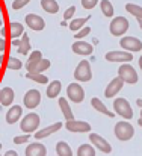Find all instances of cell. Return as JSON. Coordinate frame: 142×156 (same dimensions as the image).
<instances>
[{
  "mask_svg": "<svg viewBox=\"0 0 142 156\" xmlns=\"http://www.w3.org/2000/svg\"><path fill=\"white\" fill-rule=\"evenodd\" d=\"M113 109H115V112H116L118 115H121V117L126 118V120L133 118V109H132V106H130V103H129L126 99H123V97L115 99Z\"/></svg>",
  "mask_w": 142,
  "mask_h": 156,
  "instance_id": "8992f818",
  "label": "cell"
},
{
  "mask_svg": "<svg viewBox=\"0 0 142 156\" xmlns=\"http://www.w3.org/2000/svg\"><path fill=\"white\" fill-rule=\"evenodd\" d=\"M0 12H2V6H0Z\"/></svg>",
  "mask_w": 142,
  "mask_h": 156,
  "instance_id": "816d5d0a",
  "label": "cell"
},
{
  "mask_svg": "<svg viewBox=\"0 0 142 156\" xmlns=\"http://www.w3.org/2000/svg\"><path fill=\"white\" fill-rule=\"evenodd\" d=\"M65 127H67V130L74 132V133H85V132L91 130V124L89 123L80 121V120H74V118L73 120H67Z\"/></svg>",
  "mask_w": 142,
  "mask_h": 156,
  "instance_id": "9c48e42d",
  "label": "cell"
},
{
  "mask_svg": "<svg viewBox=\"0 0 142 156\" xmlns=\"http://www.w3.org/2000/svg\"><path fill=\"white\" fill-rule=\"evenodd\" d=\"M136 105H138V106H141V108H142V99H138V100H136Z\"/></svg>",
  "mask_w": 142,
  "mask_h": 156,
  "instance_id": "7bdbcfd3",
  "label": "cell"
},
{
  "mask_svg": "<svg viewBox=\"0 0 142 156\" xmlns=\"http://www.w3.org/2000/svg\"><path fill=\"white\" fill-rule=\"evenodd\" d=\"M91 18V15H88V17H83V18H71V21H70V29L74 32V30H79V29H82L85 24H86V21Z\"/></svg>",
  "mask_w": 142,
  "mask_h": 156,
  "instance_id": "f1b7e54d",
  "label": "cell"
},
{
  "mask_svg": "<svg viewBox=\"0 0 142 156\" xmlns=\"http://www.w3.org/2000/svg\"><path fill=\"white\" fill-rule=\"evenodd\" d=\"M97 3H98V0H82V6L85 9H92L97 6Z\"/></svg>",
  "mask_w": 142,
  "mask_h": 156,
  "instance_id": "74e56055",
  "label": "cell"
},
{
  "mask_svg": "<svg viewBox=\"0 0 142 156\" xmlns=\"http://www.w3.org/2000/svg\"><path fill=\"white\" fill-rule=\"evenodd\" d=\"M57 103H59V108H61V111H62V115H64L67 120H73V118H74L73 111H71V106H70V103H68L67 99L61 97V99L57 100Z\"/></svg>",
  "mask_w": 142,
  "mask_h": 156,
  "instance_id": "7402d4cb",
  "label": "cell"
},
{
  "mask_svg": "<svg viewBox=\"0 0 142 156\" xmlns=\"http://www.w3.org/2000/svg\"><path fill=\"white\" fill-rule=\"evenodd\" d=\"M0 34H2V37H5V34H6V29H3V26H2V30H0Z\"/></svg>",
  "mask_w": 142,
  "mask_h": 156,
  "instance_id": "ee69618b",
  "label": "cell"
},
{
  "mask_svg": "<svg viewBox=\"0 0 142 156\" xmlns=\"http://www.w3.org/2000/svg\"><path fill=\"white\" fill-rule=\"evenodd\" d=\"M24 18H26V24H27L32 30H35V32H41V30L46 27L44 18L40 17L38 14H27Z\"/></svg>",
  "mask_w": 142,
  "mask_h": 156,
  "instance_id": "4fadbf2b",
  "label": "cell"
},
{
  "mask_svg": "<svg viewBox=\"0 0 142 156\" xmlns=\"http://www.w3.org/2000/svg\"><path fill=\"white\" fill-rule=\"evenodd\" d=\"M6 67L9 70H20L23 67V62L18 59V58H14V56H9L8 61H6Z\"/></svg>",
  "mask_w": 142,
  "mask_h": 156,
  "instance_id": "d6a6232c",
  "label": "cell"
},
{
  "mask_svg": "<svg viewBox=\"0 0 142 156\" xmlns=\"http://www.w3.org/2000/svg\"><path fill=\"white\" fill-rule=\"evenodd\" d=\"M141 118H142V111H141Z\"/></svg>",
  "mask_w": 142,
  "mask_h": 156,
  "instance_id": "f907efd6",
  "label": "cell"
},
{
  "mask_svg": "<svg viewBox=\"0 0 142 156\" xmlns=\"http://www.w3.org/2000/svg\"><path fill=\"white\" fill-rule=\"evenodd\" d=\"M30 52V41H29V35L27 34H23L21 35V40H20V44H18V53L20 55H29Z\"/></svg>",
  "mask_w": 142,
  "mask_h": 156,
  "instance_id": "603a6c76",
  "label": "cell"
},
{
  "mask_svg": "<svg viewBox=\"0 0 142 156\" xmlns=\"http://www.w3.org/2000/svg\"><path fill=\"white\" fill-rule=\"evenodd\" d=\"M126 11L132 15H135V18H142V6L136 3H127L126 5Z\"/></svg>",
  "mask_w": 142,
  "mask_h": 156,
  "instance_id": "4dcf8cb0",
  "label": "cell"
},
{
  "mask_svg": "<svg viewBox=\"0 0 142 156\" xmlns=\"http://www.w3.org/2000/svg\"><path fill=\"white\" fill-rule=\"evenodd\" d=\"M29 2H30V0H14V3H12V9L18 11V9L24 8V6H26Z\"/></svg>",
  "mask_w": 142,
  "mask_h": 156,
  "instance_id": "e575fe53",
  "label": "cell"
},
{
  "mask_svg": "<svg viewBox=\"0 0 142 156\" xmlns=\"http://www.w3.org/2000/svg\"><path fill=\"white\" fill-rule=\"evenodd\" d=\"M61 127H62V123H54V124H50V126L44 127V129L36 130V132H35V138H36V140H44V138H47V136H50V135H53L54 132H57Z\"/></svg>",
  "mask_w": 142,
  "mask_h": 156,
  "instance_id": "ac0fdd59",
  "label": "cell"
},
{
  "mask_svg": "<svg viewBox=\"0 0 142 156\" xmlns=\"http://www.w3.org/2000/svg\"><path fill=\"white\" fill-rule=\"evenodd\" d=\"M2 26H3V23H2V20H0V27H2Z\"/></svg>",
  "mask_w": 142,
  "mask_h": 156,
  "instance_id": "c3c4849f",
  "label": "cell"
},
{
  "mask_svg": "<svg viewBox=\"0 0 142 156\" xmlns=\"http://www.w3.org/2000/svg\"><path fill=\"white\" fill-rule=\"evenodd\" d=\"M26 77L32 79L33 82H38V83H48V77L44 76L43 73H27Z\"/></svg>",
  "mask_w": 142,
  "mask_h": 156,
  "instance_id": "1f68e13d",
  "label": "cell"
},
{
  "mask_svg": "<svg viewBox=\"0 0 142 156\" xmlns=\"http://www.w3.org/2000/svg\"><path fill=\"white\" fill-rule=\"evenodd\" d=\"M0 149H2V143H0Z\"/></svg>",
  "mask_w": 142,
  "mask_h": 156,
  "instance_id": "681fc988",
  "label": "cell"
},
{
  "mask_svg": "<svg viewBox=\"0 0 142 156\" xmlns=\"http://www.w3.org/2000/svg\"><path fill=\"white\" fill-rule=\"evenodd\" d=\"M40 123H41L40 115L35 114V112H30V114H27V115L21 120L20 129H21L24 133H32V132H35V130L40 127Z\"/></svg>",
  "mask_w": 142,
  "mask_h": 156,
  "instance_id": "3957f363",
  "label": "cell"
},
{
  "mask_svg": "<svg viewBox=\"0 0 142 156\" xmlns=\"http://www.w3.org/2000/svg\"><path fill=\"white\" fill-rule=\"evenodd\" d=\"M21 115H23V108L18 106V105H14L6 114V123L8 124H15L21 118Z\"/></svg>",
  "mask_w": 142,
  "mask_h": 156,
  "instance_id": "d6986e66",
  "label": "cell"
},
{
  "mask_svg": "<svg viewBox=\"0 0 142 156\" xmlns=\"http://www.w3.org/2000/svg\"><path fill=\"white\" fill-rule=\"evenodd\" d=\"M89 140H91L92 146H94L98 152H103V153H110V152H112L110 143H107V141H106L103 136H100L98 133H91V135H89Z\"/></svg>",
  "mask_w": 142,
  "mask_h": 156,
  "instance_id": "7c38bea8",
  "label": "cell"
},
{
  "mask_svg": "<svg viewBox=\"0 0 142 156\" xmlns=\"http://www.w3.org/2000/svg\"><path fill=\"white\" fill-rule=\"evenodd\" d=\"M50 65H51L50 59L40 58V59H36V61L27 62L26 70H27V73H43V71H46V70L50 68Z\"/></svg>",
  "mask_w": 142,
  "mask_h": 156,
  "instance_id": "30bf717a",
  "label": "cell"
},
{
  "mask_svg": "<svg viewBox=\"0 0 142 156\" xmlns=\"http://www.w3.org/2000/svg\"><path fill=\"white\" fill-rule=\"evenodd\" d=\"M95 147L94 146H91V144H82L79 149H77V152H76V155L77 156H95Z\"/></svg>",
  "mask_w": 142,
  "mask_h": 156,
  "instance_id": "f546056e",
  "label": "cell"
},
{
  "mask_svg": "<svg viewBox=\"0 0 142 156\" xmlns=\"http://www.w3.org/2000/svg\"><path fill=\"white\" fill-rule=\"evenodd\" d=\"M40 58H43V53L40 52V50H35V52L30 53V56H29V59H27V62H32V61H36V59H40Z\"/></svg>",
  "mask_w": 142,
  "mask_h": 156,
  "instance_id": "f35d334b",
  "label": "cell"
},
{
  "mask_svg": "<svg viewBox=\"0 0 142 156\" xmlns=\"http://www.w3.org/2000/svg\"><path fill=\"white\" fill-rule=\"evenodd\" d=\"M138 124H139V126H141V127H142V118H139V121H138Z\"/></svg>",
  "mask_w": 142,
  "mask_h": 156,
  "instance_id": "7dc6e473",
  "label": "cell"
},
{
  "mask_svg": "<svg viewBox=\"0 0 142 156\" xmlns=\"http://www.w3.org/2000/svg\"><path fill=\"white\" fill-rule=\"evenodd\" d=\"M23 103H24L26 108H29V109L36 108L38 105L41 103V93H40L38 90H29V91L24 94V97H23Z\"/></svg>",
  "mask_w": 142,
  "mask_h": 156,
  "instance_id": "5bb4252c",
  "label": "cell"
},
{
  "mask_svg": "<svg viewBox=\"0 0 142 156\" xmlns=\"http://www.w3.org/2000/svg\"><path fill=\"white\" fill-rule=\"evenodd\" d=\"M5 155H6V156H17V152H14V150H9V152H6Z\"/></svg>",
  "mask_w": 142,
  "mask_h": 156,
  "instance_id": "60d3db41",
  "label": "cell"
},
{
  "mask_svg": "<svg viewBox=\"0 0 142 156\" xmlns=\"http://www.w3.org/2000/svg\"><path fill=\"white\" fill-rule=\"evenodd\" d=\"M61 88H62V85H61L59 80H53V82H50L48 87H47V96L50 97V99L57 97L59 93H61Z\"/></svg>",
  "mask_w": 142,
  "mask_h": 156,
  "instance_id": "d4e9b609",
  "label": "cell"
},
{
  "mask_svg": "<svg viewBox=\"0 0 142 156\" xmlns=\"http://www.w3.org/2000/svg\"><path fill=\"white\" fill-rule=\"evenodd\" d=\"M123 85H124V82H123V79L118 76V77H115V79H112L110 80V83L106 87V91H104V96L107 97V99H110V97H115L121 90H123Z\"/></svg>",
  "mask_w": 142,
  "mask_h": 156,
  "instance_id": "9a60e30c",
  "label": "cell"
},
{
  "mask_svg": "<svg viewBox=\"0 0 142 156\" xmlns=\"http://www.w3.org/2000/svg\"><path fill=\"white\" fill-rule=\"evenodd\" d=\"M135 135V129L129 121H118L115 124V136L119 141H129Z\"/></svg>",
  "mask_w": 142,
  "mask_h": 156,
  "instance_id": "7a4b0ae2",
  "label": "cell"
},
{
  "mask_svg": "<svg viewBox=\"0 0 142 156\" xmlns=\"http://www.w3.org/2000/svg\"><path fill=\"white\" fill-rule=\"evenodd\" d=\"M74 79L79 80V82H89L92 79V70H91V65L86 59L80 61L79 65L76 67L74 70Z\"/></svg>",
  "mask_w": 142,
  "mask_h": 156,
  "instance_id": "277c9868",
  "label": "cell"
},
{
  "mask_svg": "<svg viewBox=\"0 0 142 156\" xmlns=\"http://www.w3.org/2000/svg\"><path fill=\"white\" fill-rule=\"evenodd\" d=\"M119 44L127 52H141L142 50V41L135 37H123Z\"/></svg>",
  "mask_w": 142,
  "mask_h": 156,
  "instance_id": "8fae6325",
  "label": "cell"
},
{
  "mask_svg": "<svg viewBox=\"0 0 142 156\" xmlns=\"http://www.w3.org/2000/svg\"><path fill=\"white\" fill-rule=\"evenodd\" d=\"M67 96L73 103H82L85 99V91L79 83H70L67 87Z\"/></svg>",
  "mask_w": 142,
  "mask_h": 156,
  "instance_id": "52a82bcc",
  "label": "cell"
},
{
  "mask_svg": "<svg viewBox=\"0 0 142 156\" xmlns=\"http://www.w3.org/2000/svg\"><path fill=\"white\" fill-rule=\"evenodd\" d=\"M139 67H141V70H142V55H141V58H139Z\"/></svg>",
  "mask_w": 142,
  "mask_h": 156,
  "instance_id": "bcb514c9",
  "label": "cell"
},
{
  "mask_svg": "<svg viewBox=\"0 0 142 156\" xmlns=\"http://www.w3.org/2000/svg\"><path fill=\"white\" fill-rule=\"evenodd\" d=\"M56 155L57 156H73V150H71V147L65 141H59L56 144Z\"/></svg>",
  "mask_w": 142,
  "mask_h": 156,
  "instance_id": "4316f807",
  "label": "cell"
},
{
  "mask_svg": "<svg viewBox=\"0 0 142 156\" xmlns=\"http://www.w3.org/2000/svg\"><path fill=\"white\" fill-rule=\"evenodd\" d=\"M18 44H20V40H17V38H14V41H12V46H15V47H18Z\"/></svg>",
  "mask_w": 142,
  "mask_h": 156,
  "instance_id": "b9f144b4",
  "label": "cell"
},
{
  "mask_svg": "<svg viewBox=\"0 0 142 156\" xmlns=\"http://www.w3.org/2000/svg\"><path fill=\"white\" fill-rule=\"evenodd\" d=\"M30 140V133H24V135H20V136H15L14 138V143L15 144H24L26 141Z\"/></svg>",
  "mask_w": 142,
  "mask_h": 156,
  "instance_id": "836d02e7",
  "label": "cell"
},
{
  "mask_svg": "<svg viewBox=\"0 0 142 156\" xmlns=\"http://www.w3.org/2000/svg\"><path fill=\"white\" fill-rule=\"evenodd\" d=\"M71 49H73V52L76 55H80V56H88V55H91L94 52L92 44H89L86 41H77V43H74L71 46Z\"/></svg>",
  "mask_w": 142,
  "mask_h": 156,
  "instance_id": "e0dca14e",
  "label": "cell"
},
{
  "mask_svg": "<svg viewBox=\"0 0 142 156\" xmlns=\"http://www.w3.org/2000/svg\"><path fill=\"white\" fill-rule=\"evenodd\" d=\"M23 34H24V27H23V24H21V23L12 21V23L9 24V35L12 37V40H14V38L21 37Z\"/></svg>",
  "mask_w": 142,
  "mask_h": 156,
  "instance_id": "cb8c5ba5",
  "label": "cell"
},
{
  "mask_svg": "<svg viewBox=\"0 0 142 156\" xmlns=\"http://www.w3.org/2000/svg\"><path fill=\"white\" fill-rule=\"evenodd\" d=\"M100 8H101V12H103L104 17H107V18L113 17L115 9H113V5L110 3V0H101L100 2Z\"/></svg>",
  "mask_w": 142,
  "mask_h": 156,
  "instance_id": "83f0119b",
  "label": "cell"
},
{
  "mask_svg": "<svg viewBox=\"0 0 142 156\" xmlns=\"http://www.w3.org/2000/svg\"><path fill=\"white\" fill-rule=\"evenodd\" d=\"M46 155H47V149L41 143H32L24 150V156H46Z\"/></svg>",
  "mask_w": 142,
  "mask_h": 156,
  "instance_id": "2e32d148",
  "label": "cell"
},
{
  "mask_svg": "<svg viewBox=\"0 0 142 156\" xmlns=\"http://www.w3.org/2000/svg\"><path fill=\"white\" fill-rule=\"evenodd\" d=\"M89 32H91V27H88V26H86V27H82V29H79V32H76V38L80 40V38L89 35Z\"/></svg>",
  "mask_w": 142,
  "mask_h": 156,
  "instance_id": "d590c367",
  "label": "cell"
},
{
  "mask_svg": "<svg viewBox=\"0 0 142 156\" xmlns=\"http://www.w3.org/2000/svg\"><path fill=\"white\" fill-rule=\"evenodd\" d=\"M41 6L43 9L48 14H56L59 12V5L56 0H41Z\"/></svg>",
  "mask_w": 142,
  "mask_h": 156,
  "instance_id": "484cf974",
  "label": "cell"
},
{
  "mask_svg": "<svg viewBox=\"0 0 142 156\" xmlns=\"http://www.w3.org/2000/svg\"><path fill=\"white\" fill-rule=\"evenodd\" d=\"M14 99H15V93L12 88H9V87L0 88V103L3 106H11Z\"/></svg>",
  "mask_w": 142,
  "mask_h": 156,
  "instance_id": "ffe728a7",
  "label": "cell"
},
{
  "mask_svg": "<svg viewBox=\"0 0 142 156\" xmlns=\"http://www.w3.org/2000/svg\"><path fill=\"white\" fill-rule=\"evenodd\" d=\"M118 76L123 79L124 83H130V85H135L138 82V79H139L135 67L127 64V62H123L121 67H118Z\"/></svg>",
  "mask_w": 142,
  "mask_h": 156,
  "instance_id": "6da1fadb",
  "label": "cell"
},
{
  "mask_svg": "<svg viewBox=\"0 0 142 156\" xmlns=\"http://www.w3.org/2000/svg\"><path fill=\"white\" fill-rule=\"evenodd\" d=\"M5 50H6V40L0 37V52H5Z\"/></svg>",
  "mask_w": 142,
  "mask_h": 156,
  "instance_id": "ab89813d",
  "label": "cell"
},
{
  "mask_svg": "<svg viewBox=\"0 0 142 156\" xmlns=\"http://www.w3.org/2000/svg\"><path fill=\"white\" fill-rule=\"evenodd\" d=\"M74 14H76V6H70V8L64 12V18H65V20H71V18L74 17Z\"/></svg>",
  "mask_w": 142,
  "mask_h": 156,
  "instance_id": "8d00e7d4",
  "label": "cell"
},
{
  "mask_svg": "<svg viewBox=\"0 0 142 156\" xmlns=\"http://www.w3.org/2000/svg\"><path fill=\"white\" fill-rule=\"evenodd\" d=\"M129 20L126 17H115L112 21H110V26H109V30L113 37H123L127 30H129Z\"/></svg>",
  "mask_w": 142,
  "mask_h": 156,
  "instance_id": "5b68a950",
  "label": "cell"
},
{
  "mask_svg": "<svg viewBox=\"0 0 142 156\" xmlns=\"http://www.w3.org/2000/svg\"><path fill=\"white\" fill-rule=\"evenodd\" d=\"M91 105H92V108H94L95 111H98L100 114H104V115H107V117H110V118H112V117H115V115H113V112H110V111L106 108V105L103 103L98 97H94V99L91 100Z\"/></svg>",
  "mask_w": 142,
  "mask_h": 156,
  "instance_id": "44dd1931",
  "label": "cell"
},
{
  "mask_svg": "<svg viewBox=\"0 0 142 156\" xmlns=\"http://www.w3.org/2000/svg\"><path fill=\"white\" fill-rule=\"evenodd\" d=\"M138 23H139V27L142 29V18H138Z\"/></svg>",
  "mask_w": 142,
  "mask_h": 156,
  "instance_id": "f6af8a7d",
  "label": "cell"
},
{
  "mask_svg": "<svg viewBox=\"0 0 142 156\" xmlns=\"http://www.w3.org/2000/svg\"><path fill=\"white\" fill-rule=\"evenodd\" d=\"M106 61L109 62H130L133 59V55L132 52H127V50H113V52H107L106 53Z\"/></svg>",
  "mask_w": 142,
  "mask_h": 156,
  "instance_id": "ba28073f",
  "label": "cell"
}]
</instances>
